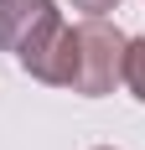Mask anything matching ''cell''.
Returning a JSON list of instances; mask_svg holds the SVG:
<instances>
[{
    "label": "cell",
    "mask_w": 145,
    "mask_h": 150,
    "mask_svg": "<svg viewBox=\"0 0 145 150\" xmlns=\"http://www.w3.org/2000/svg\"><path fill=\"white\" fill-rule=\"evenodd\" d=\"M62 26L52 0H0V52L26 57Z\"/></svg>",
    "instance_id": "2"
},
{
    "label": "cell",
    "mask_w": 145,
    "mask_h": 150,
    "mask_svg": "<svg viewBox=\"0 0 145 150\" xmlns=\"http://www.w3.org/2000/svg\"><path fill=\"white\" fill-rule=\"evenodd\" d=\"M72 42H78V67H72V93L83 98H99V93H114L119 67H124V47L130 36L119 26H109L104 16H88L72 26Z\"/></svg>",
    "instance_id": "1"
},
{
    "label": "cell",
    "mask_w": 145,
    "mask_h": 150,
    "mask_svg": "<svg viewBox=\"0 0 145 150\" xmlns=\"http://www.w3.org/2000/svg\"><path fill=\"white\" fill-rule=\"evenodd\" d=\"M104 150H109V145H104Z\"/></svg>",
    "instance_id": "5"
},
{
    "label": "cell",
    "mask_w": 145,
    "mask_h": 150,
    "mask_svg": "<svg viewBox=\"0 0 145 150\" xmlns=\"http://www.w3.org/2000/svg\"><path fill=\"white\" fill-rule=\"evenodd\" d=\"M68 5H72V11H83V16H109L119 0H68Z\"/></svg>",
    "instance_id": "4"
},
{
    "label": "cell",
    "mask_w": 145,
    "mask_h": 150,
    "mask_svg": "<svg viewBox=\"0 0 145 150\" xmlns=\"http://www.w3.org/2000/svg\"><path fill=\"white\" fill-rule=\"evenodd\" d=\"M119 83L145 104V36H130V47H124V67H119Z\"/></svg>",
    "instance_id": "3"
}]
</instances>
